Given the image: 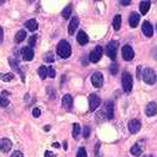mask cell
Listing matches in <instances>:
<instances>
[{
	"mask_svg": "<svg viewBox=\"0 0 157 157\" xmlns=\"http://www.w3.org/2000/svg\"><path fill=\"white\" fill-rule=\"evenodd\" d=\"M138 23H140V14L137 13H131L130 15V18H128V24H130V26L131 28H136L138 25Z\"/></svg>",
	"mask_w": 157,
	"mask_h": 157,
	"instance_id": "cell-17",
	"label": "cell"
},
{
	"mask_svg": "<svg viewBox=\"0 0 157 157\" xmlns=\"http://www.w3.org/2000/svg\"><path fill=\"white\" fill-rule=\"evenodd\" d=\"M21 56H23V59L25 61H31L32 59H34V50H32L31 47H29V46L24 47L21 50Z\"/></svg>",
	"mask_w": 157,
	"mask_h": 157,
	"instance_id": "cell-10",
	"label": "cell"
},
{
	"mask_svg": "<svg viewBox=\"0 0 157 157\" xmlns=\"http://www.w3.org/2000/svg\"><path fill=\"white\" fill-rule=\"evenodd\" d=\"M56 51H57V55H59L60 57H62V59H68V57H70V55H71V46L66 40H61L60 43L57 44Z\"/></svg>",
	"mask_w": 157,
	"mask_h": 157,
	"instance_id": "cell-1",
	"label": "cell"
},
{
	"mask_svg": "<svg viewBox=\"0 0 157 157\" xmlns=\"http://www.w3.org/2000/svg\"><path fill=\"white\" fill-rule=\"evenodd\" d=\"M76 157H87V153H86V150L84 147H80L77 150V153H76Z\"/></svg>",
	"mask_w": 157,
	"mask_h": 157,
	"instance_id": "cell-30",
	"label": "cell"
},
{
	"mask_svg": "<svg viewBox=\"0 0 157 157\" xmlns=\"http://www.w3.org/2000/svg\"><path fill=\"white\" fill-rule=\"evenodd\" d=\"M53 147H55V148L60 147V143H57V142H54V143H53Z\"/></svg>",
	"mask_w": 157,
	"mask_h": 157,
	"instance_id": "cell-44",
	"label": "cell"
},
{
	"mask_svg": "<svg viewBox=\"0 0 157 157\" xmlns=\"http://www.w3.org/2000/svg\"><path fill=\"white\" fill-rule=\"evenodd\" d=\"M101 56H102V47L101 46H96L94 50L90 53V56H89V59L91 62H98L101 59Z\"/></svg>",
	"mask_w": 157,
	"mask_h": 157,
	"instance_id": "cell-6",
	"label": "cell"
},
{
	"mask_svg": "<svg viewBox=\"0 0 157 157\" xmlns=\"http://www.w3.org/2000/svg\"><path fill=\"white\" fill-rule=\"evenodd\" d=\"M80 131H81V127L79 123H74V130H72V136L75 140H79V136H80Z\"/></svg>",
	"mask_w": 157,
	"mask_h": 157,
	"instance_id": "cell-27",
	"label": "cell"
},
{
	"mask_svg": "<svg viewBox=\"0 0 157 157\" xmlns=\"http://www.w3.org/2000/svg\"><path fill=\"white\" fill-rule=\"evenodd\" d=\"M36 39H38V36H36V35H32V36H30V39H29V47H32V46H35Z\"/></svg>",
	"mask_w": 157,
	"mask_h": 157,
	"instance_id": "cell-33",
	"label": "cell"
},
{
	"mask_svg": "<svg viewBox=\"0 0 157 157\" xmlns=\"http://www.w3.org/2000/svg\"><path fill=\"white\" fill-rule=\"evenodd\" d=\"M11 157H24V155L20 152V151H14L11 153Z\"/></svg>",
	"mask_w": 157,
	"mask_h": 157,
	"instance_id": "cell-38",
	"label": "cell"
},
{
	"mask_svg": "<svg viewBox=\"0 0 157 157\" xmlns=\"http://www.w3.org/2000/svg\"><path fill=\"white\" fill-rule=\"evenodd\" d=\"M143 157H155V156H152V155H147V156H143Z\"/></svg>",
	"mask_w": 157,
	"mask_h": 157,
	"instance_id": "cell-47",
	"label": "cell"
},
{
	"mask_svg": "<svg viewBox=\"0 0 157 157\" xmlns=\"http://www.w3.org/2000/svg\"><path fill=\"white\" fill-rule=\"evenodd\" d=\"M145 112H146V115L148 117H152V116H155V115H157V104L156 102H150L147 106H146V110H145Z\"/></svg>",
	"mask_w": 157,
	"mask_h": 157,
	"instance_id": "cell-13",
	"label": "cell"
},
{
	"mask_svg": "<svg viewBox=\"0 0 157 157\" xmlns=\"http://www.w3.org/2000/svg\"><path fill=\"white\" fill-rule=\"evenodd\" d=\"M104 116H105V112H104V111H100V112L96 113V119H97V120H105Z\"/></svg>",
	"mask_w": 157,
	"mask_h": 157,
	"instance_id": "cell-35",
	"label": "cell"
},
{
	"mask_svg": "<svg viewBox=\"0 0 157 157\" xmlns=\"http://www.w3.org/2000/svg\"><path fill=\"white\" fill-rule=\"evenodd\" d=\"M32 116H34V117H39L40 116V109L35 107V109L32 110Z\"/></svg>",
	"mask_w": 157,
	"mask_h": 157,
	"instance_id": "cell-37",
	"label": "cell"
},
{
	"mask_svg": "<svg viewBox=\"0 0 157 157\" xmlns=\"http://www.w3.org/2000/svg\"><path fill=\"white\" fill-rule=\"evenodd\" d=\"M14 79V74H0V80H3L5 82H9Z\"/></svg>",
	"mask_w": 157,
	"mask_h": 157,
	"instance_id": "cell-28",
	"label": "cell"
},
{
	"mask_svg": "<svg viewBox=\"0 0 157 157\" xmlns=\"http://www.w3.org/2000/svg\"><path fill=\"white\" fill-rule=\"evenodd\" d=\"M142 151H143V146H141L140 143H136L131 147V153L134 156H140L142 153Z\"/></svg>",
	"mask_w": 157,
	"mask_h": 157,
	"instance_id": "cell-21",
	"label": "cell"
},
{
	"mask_svg": "<svg viewBox=\"0 0 157 157\" xmlns=\"http://www.w3.org/2000/svg\"><path fill=\"white\" fill-rule=\"evenodd\" d=\"M77 43L80 44V45H86L87 43H89V36L86 35V32L85 31H82V30H80L79 32H77Z\"/></svg>",
	"mask_w": 157,
	"mask_h": 157,
	"instance_id": "cell-18",
	"label": "cell"
},
{
	"mask_svg": "<svg viewBox=\"0 0 157 157\" xmlns=\"http://www.w3.org/2000/svg\"><path fill=\"white\" fill-rule=\"evenodd\" d=\"M71 11H72V8H71V5H68L65 8V9L62 10V13H61V15H62V18L64 19H70V15H71Z\"/></svg>",
	"mask_w": 157,
	"mask_h": 157,
	"instance_id": "cell-25",
	"label": "cell"
},
{
	"mask_svg": "<svg viewBox=\"0 0 157 157\" xmlns=\"http://www.w3.org/2000/svg\"><path fill=\"white\" fill-rule=\"evenodd\" d=\"M89 136H90V127H89V126H85V127H84V137L87 138Z\"/></svg>",
	"mask_w": 157,
	"mask_h": 157,
	"instance_id": "cell-36",
	"label": "cell"
},
{
	"mask_svg": "<svg viewBox=\"0 0 157 157\" xmlns=\"http://www.w3.org/2000/svg\"><path fill=\"white\" fill-rule=\"evenodd\" d=\"M9 64H10V66H11V68H13L14 70H16L18 72H20V74H21L23 80H24V74H23V71L19 69V64H18V61L14 60V59H11V57H9Z\"/></svg>",
	"mask_w": 157,
	"mask_h": 157,
	"instance_id": "cell-24",
	"label": "cell"
},
{
	"mask_svg": "<svg viewBox=\"0 0 157 157\" xmlns=\"http://www.w3.org/2000/svg\"><path fill=\"white\" fill-rule=\"evenodd\" d=\"M13 147V143L9 138H0V151L2 152H9Z\"/></svg>",
	"mask_w": 157,
	"mask_h": 157,
	"instance_id": "cell-11",
	"label": "cell"
},
{
	"mask_svg": "<svg viewBox=\"0 0 157 157\" xmlns=\"http://www.w3.org/2000/svg\"><path fill=\"white\" fill-rule=\"evenodd\" d=\"M25 38H26V32H25V30H20V31H18L16 32V35H15V43H21V41H24L25 40Z\"/></svg>",
	"mask_w": 157,
	"mask_h": 157,
	"instance_id": "cell-23",
	"label": "cell"
},
{
	"mask_svg": "<svg viewBox=\"0 0 157 157\" xmlns=\"http://www.w3.org/2000/svg\"><path fill=\"white\" fill-rule=\"evenodd\" d=\"M64 150H68V142L64 141Z\"/></svg>",
	"mask_w": 157,
	"mask_h": 157,
	"instance_id": "cell-45",
	"label": "cell"
},
{
	"mask_svg": "<svg viewBox=\"0 0 157 157\" xmlns=\"http://www.w3.org/2000/svg\"><path fill=\"white\" fill-rule=\"evenodd\" d=\"M150 6H151V3L150 2H141L140 3V11H141V14L142 15H146L147 14V11L150 10Z\"/></svg>",
	"mask_w": 157,
	"mask_h": 157,
	"instance_id": "cell-20",
	"label": "cell"
},
{
	"mask_svg": "<svg viewBox=\"0 0 157 157\" xmlns=\"http://www.w3.org/2000/svg\"><path fill=\"white\" fill-rule=\"evenodd\" d=\"M134 56H135L134 49H132L130 45H125L122 47V57H123V60L131 61L132 59H134Z\"/></svg>",
	"mask_w": 157,
	"mask_h": 157,
	"instance_id": "cell-8",
	"label": "cell"
},
{
	"mask_svg": "<svg viewBox=\"0 0 157 157\" xmlns=\"http://www.w3.org/2000/svg\"><path fill=\"white\" fill-rule=\"evenodd\" d=\"M38 74H39V76L41 80H45L46 76H47V69L45 68V66H40L39 70H38Z\"/></svg>",
	"mask_w": 157,
	"mask_h": 157,
	"instance_id": "cell-26",
	"label": "cell"
},
{
	"mask_svg": "<svg viewBox=\"0 0 157 157\" xmlns=\"http://www.w3.org/2000/svg\"><path fill=\"white\" fill-rule=\"evenodd\" d=\"M132 85H134V80H132V76L128 72H123L122 74V89L125 92H131L132 90Z\"/></svg>",
	"mask_w": 157,
	"mask_h": 157,
	"instance_id": "cell-3",
	"label": "cell"
},
{
	"mask_svg": "<svg viewBox=\"0 0 157 157\" xmlns=\"http://www.w3.org/2000/svg\"><path fill=\"white\" fill-rule=\"evenodd\" d=\"M117 49H119V43H117L116 40L110 41V43L107 44V46H106V54H107V56H109L110 59L113 60V61H115V59H116Z\"/></svg>",
	"mask_w": 157,
	"mask_h": 157,
	"instance_id": "cell-2",
	"label": "cell"
},
{
	"mask_svg": "<svg viewBox=\"0 0 157 157\" xmlns=\"http://www.w3.org/2000/svg\"><path fill=\"white\" fill-rule=\"evenodd\" d=\"M105 111H106V119L112 120L113 119V102L111 100H107L105 102Z\"/></svg>",
	"mask_w": 157,
	"mask_h": 157,
	"instance_id": "cell-12",
	"label": "cell"
},
{
	"mask_svg": "<svg viewBox=\"0 0 157 157\" xmlns=\"http://www.w3.org/2000/svg\"><path fill=\"white\" fill-rule=\"evenodd\" d=\"M3 40H4V30L0 26V43H3Z\"/></svg>",
	"mask_w": 157,
	"mask_h": 157,
	"instance_id": "cell-39",
	"label": "cell"
},
{
	"mask_svg": "<svg viewBox=\"0 0 157 157\" xmlns=\"http://www.w3.org/2000/svg\"><path fill=\"white\" fill-rule=\"evenodd\" d=\"M55 75H56V72H55V70L51 68V66H50V68H47V76L51 77V79H54Z\"/></svg>",
	"mask_w": 157,
	"mask_h": 157,
	"instance_id": "cell-34",
	"label": "cell"
},
{
	"mask_svg": "<svg viewBox=\"0 0 157 157\" xmlns=\"http://www.w3.org/2000/svg\"><path fill=\"white\" fill-rule=\"evenodd\" d=\"M50 128H51V126H50V125H46V126L44 127V131H46V132H47V131H50Z\"/></svg>",
	"mask_w": 157,
	"mask_h": 157,
	"instance_id": "cell-43",
	"label": "cell"
},
{
	"mask_svg": "<svg viewBox=\"0 0 157 157\" xmlns=\"http://www.w3.org/2000/svg\"><path fill=\"white\" fill-rule=\"evenodd\" d=\"M117 70H119V66L116 62H113L112 65H110V72L112 74V75H116L117 74Z\"/></svg>",
	"mask_w": 157,
	"mask_h": 157,
	"instance_id": "cell-31",
	"label": "cell"
},
{
	"mask_svg": "<svg viewBox=\"0 0 157 157\" xmlns=\"http://www.w3.org/2000/svg\"><path fill=\"white\" fill-rule=\"evenodd\" d=\"M44 60L46 61V62H54V60H55V57H54V54L50 51V53H46L45 55H44Z\"/></svg>",
	"mask_w": 157,
	"mask_h": 157,
	"instance_id": "cell-29",
	"label": "cell"
},
{
	"mask_svg": "<svg viewBox=\"0 0 157 157\" xmlns=\"http://www.w3.org/2000/svg\"><path fill=\"white\" fill-rule=\"evenodd\" d=\"M156 29H157V25H156Z\"/></svg>",
	"mask_w": 157,
	"mask_h": 157,
	"instance_id": "cell-48",
	"label": "cell"
},
{
	"mask_svg": "<svg viewBox=\"0 0 157 157\" xmlns=\"http://www.w3.org/2000/svg\"><path fill=\"white\" fill-rule=\"evenodd\" d=\"M101 104V100H100V97H98L96 94H90L89 96V109L90 111H95L98 106H100Z\"/></svg>",
	"mask_w": 157,
	"mask_h": 157,
	"instance_id": "cell-5",
	"label": "cell"
},
{
	"mask_svg": "<svg viewBox=\"0 0 157 157\" xmlns=\"http://www.w3.org/2000/svg\"><path fill=\"white\" fill-rule=\"evenodd\" d=\"M8 105H9V100L3 96H0V107H6Z\"/></svg>",
	"mask_w": 157,
	"mask_h": 157,
	"instance_id": "cell-32",
	"label": "cell"
},
{
	"mask_svg": "<svg viewBox=\"0 0 157 157\" xmlns=\"http://www.w3.org/2000/svg\"><path fill=\"white\" fill-rule=\"evenodd\" d=\"M142 79H143V81L146 82V84L152 85V84H155V82H156V79H157V77H156L155 71H153L152 69H150V68H147V69L143 70Z\"/></svg>",
	"mask_w": 157,
	"mask_h": 157,
	"instance_id": "cell-4",
	"label": "cell"
},
{
	"mask_svg": "<svg viewBox=\"0 0 157 157\" xmlns=\"http://www.w3.org/2000/svg\"><path fill=\"white\" fill-rule=\"evenodd\" d=\"M136 72H137V79L140 80V77H141V66H137Z\"/></svg>",
	"mask_w": 157,
	"mask_h": 157,
	"instance_id": "cell-40",
	"label": "cell"
},
{
	"mask_svg": "<svg viewBox=\"0 0 157 157\" xmlns=\"http://www.w3.org/2000/svg\"><path fill=\"white\" fill-rule=\"evenodd\" d=\"M3 95H4V96H8V95H9V92H8V91H3Z\"/></svg>",
	"mask_w": 157,
	"mask_h": 157,
	"instance_id": "cell-46",
	"label": "cell"
},
{
	"mask_svg": "<svg viewBox=\"0 0 157 157\" xmlns=\"http://www.w3.org/2000/svg\"><path fill=\"white\" fill-rule=\"evenodd\" d=\"M121 23H122V19H121V15H115V18H113V21H112V26L115 30H120L121 28Z\"/></svg>",
	"mask_w": 157,
	"mask_h": 157,
	"instance_id": "cell-22",
	"label": "cell"
},
{
	"mask_svg": "<svg viewBox=\"0 0 157 157\" xmlns=\"http://www.w3.org/2000/svg\"><path fill=\"white\" fill-rule=\"evenodd\" d=\"M91 82H92V86L96 89H100L104 85V76L101 72H95L94 75L91 76Z\"/></svg>",
	"mask_w": 157,
	"mask_h": 157,
	"instance_id": "cell-7",
	"label": "cell"
},
{
	"mask_svg": "<svg viewBox=\"0 0 157 157\" xmlns=\"http://www.w3.org/2000/svg\"><path fill=\"white\" fill-rule=\"evenodd\" d=\"M120 4L121 5H130L131 2H130V0H122V2H120Z\"/></svg>",
	"mask_w": 157,
	"mask_h": 157,
	"instance_id": "cell-41",
	"label": "cell"
},
{
	"mask_svg": "<svg viewBox=\"0 0 157 157\" xmlns=\"http://www.w3.org/2000/svg\"><path fill=\"white\" fill-rule=\"evenodd\" d=\"M140 128H141V122H140L138 120L134 119V120L128 121V131L131 132V134H137V132L140 131Z\"/></svg>",
	"mask_w": 157,
	"mask_h": 157,
	"instance_id": "cell-9",
	"label": "cell"
},
{
	"mask_svg": "<svg viewBox=\"0 0 157 157\" xmlns=\"http://www.w3.org/2000/svg\"><path fill=\"white\" fill-rule=\"evenodd\" d=\"M25 26H26V29H29L30 31H35V30H38L39 24H38V21H36L35 19H30V20H28V21L25 23Z\"/></svg>",
	"mask_w": 157,
	"mask_h": 157,
	"instance_id": "cell-19",
	"label": "cell"
},
{
	"mask_svg": "<svg viewBox=\"0 0 157 157\" xmlns=\"http://www.w3.org/2000/svg\"><path fill=\"white\" fill-rule=\"evenodd\" d=\"M45 157H55V156H54V153H53V152H50V151H46V152H45Z\"/></svg>",
	"mask_w": 157,
	"mask_h": 157,
	"instance_id": "cell-42",
	"label": "cell"
},
{
	"mask_svg": "<svg viewBox=\"0 0 157 157\" xmlns=\"http://www.w3.org/2000/svg\"><path fill=\"white\" fill-rule=\"evenodd\" d=\"M62 106L66 111H70L72 109V96L71 95H65L62 97Z\"/></svg>",
	"mask_w": 157,
	"mask_h": 157,
	"instance_id": "cell-16",
	"label": "cell"
},
{
	"mask_svg": "<svg viewBox=\"0 0 157 157\" xmlns=\"http://www.w3.org/2000/svg\"><path fill=\"white\" fill-rule=\"evenodd\" d=\"M77 26H79V18H77V16H74V18H72V19L70 20L69 28H68V31H69V34H70V35H72L74 32L76 31Z\"/></svg>",
	"mask_w": 157,
	"mask_h": 157,
	"instance_id": "cell-15",
	"label": "cell"
},
{
	"mask_svg": "<svg viewBox=\"0 0 157 157\" xmlns=\"http://www.w3.org/2000/svg\"><path fill=\"white\" fill-rule=\"evenodd\" d=\"M142 31L147 38H151L153 35V26L151 25L150 21H143L142 24Z\"/></svg>",
	"mask_w": 157,
	"mask_h": 157,
	"instance_id": "cell-14",
	"label": "cell"
}]
</instances>
